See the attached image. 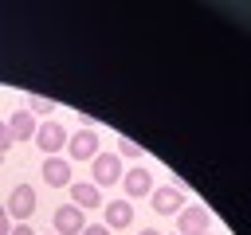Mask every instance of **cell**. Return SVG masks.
I'll return each instance as SVG.
<instances>
[{
  "label": "cell",
  "instance_id": "6da1fadb",
  "mask_svg": "<svg viewBox=\"0 0 251 235\" xmlns=\"http://www.w3.org/2000/svg\"><path fill=\"white\" fill-rule=\"evenodd\" d=\"M90 168H94V188H110V184H118L122 180V157L118 153H98L94 161H90Z\"/></svg>",
  "mask_w": 251,
  "mask_h": 235
},
{
  "label": "cell",
  "instance_id": "7a4b0ae2",
  "mask_svg": "<svg viewBox=\"0 0 251 235\" xmlns=\"http://www.w3.org/2000/svg\"><path fill=\"white\" fill-rule=\"evenodd\" d=\"M8 219H16V223H27L31 215H35V192H31V184H16L12 188V196H8Z\"/></svg>",
  "mask_w": 251,
  "mask_h": 235
},
{
  "label": "cell",
  "instance_id": "3957f363",
  "mask_svg": "<svg viewBox=\"0 0 251 235\" xmlns=\"http://www.w3.org/2000/svg\"><path fill=\"white\" fill-rule=\"evenodd\" d=\"M208 223H212V215H208L204 204H184V208L176 212V231H180V235H204Z\"/></svg>",
  "mask_w": 251,
  "mask_h": 235
},
{
  "label": "cell",
  "instance_id": "277c9868",
  "mask_svg": "<svg viewBox=\"0 0 251 235\" xmlns=\"http://www.w3.org/2000/svg\"><path fill=\"white\" fill-rule=\"evenodd\" d=\"M51 223H55V235H82V227H86V219H82V208H75V204H63V208H55Z\"/></svg>",
  "mask_w": 251,
  "mask_h": 235
},
{
  "label": "cell",
  "instance_id": "5b68a950",
  "mask_svg": "<svg viewBox=\"0 0 251 235\" xmlns=\"http://www.w3.org/2000/svg\"><path fill=\"white\" fill-rule=\"evenodd\" d=\"M67 153H71L75 161H94V157H98V133H94V129L71 133V137H67Z\"/></svg>",
  "mask_w": 251,
  "mask_h": 235
},
{
  "label": "cell",
  "instance_id": "8992f818",
  "mask_svg": "<svg viewBox=\"0 0 251 235\" xmlns=\"http://www.w3.org/2000/svg\"><path fill=\"white\" fill-rule=\"evenodd\" d=\"M35 145H39L43 153L59 157V153H63V145H67V133H63V125H59V121H43V125L35 129Z\"/></svg>",
  "mask_w": 251,
  "mask_h": 235
},
{
  "label": "cell",
  "instance_id": "52a82bcc",
  "mask_svg": "<svg viewBox=\"0 0 251 235\" xmlns=\"http://www.w3.org/2000/svg\"><path fill=\"white\" fill-rule=\"evenodd\" d=\"M149 200H153V212H157V215H176V212L184 208V192H180V188H157Z\"/></svg>",
  "mask_w": 251,
  "mask_h": 235
},
{
  "label": "cell",
  "instance_id": "ba28073f",
  "mask_svg": "<svg viewBox=\"0 0 251 235\" xmlns=\"http://www.w3.org/2000/svg\"><path fill=\"white\" fill-rule=\"evenodd\" d=\"M43 180H47L51 188H71V161L47 157V161H43Z\"/></svg>",
  "mask_w": 251,
  "mask_h": 235
},
{
  "label": "cell",
  "instance_id": "9c48e42d",
  "mask_svg": "<svg viewBox=\"0 0 251 235\" xmlns=\"http://www.w3.org/2000/svg\"><path fill=\"white\" fill-rule=\"evenodd\" d=\"M149 192H153V172L141 168V164L129 168V172H126V196L137 200V196H149Z\"/></svg>",
  "mask_w": 251,
  "mask_h": 235
},
{
  "label": "cell",
  "instance_id": "30bf717a",
  "mask_svg": "<svg viewBox=\"0 0 251 235\" xmlns=\"http://www.w3.org/2000/svg\"><path fill=\"white\" fill-rule=\"evenodd\" d=\"M102 212H106V227H110V231L133 223V208H129V200H110V204H102Z\"/></svg>",
  "mask_w": 251,
  "mask_h": 235
},
{
  "label": "cell",
  "instance_id": "8fae6325",
  "mask_svg": "<svg viewBox=\"0 0 251 235\" xmlns=\"http://www.w3.org/2000/svg\"><path fill=\"white\" fill-rule=\"evenodd\" d=\"M71 200H75V208H102V188H94L90 180H82V184L71 180Z\"/></svg>",
  "mask_w": 251,
  "mask_h": 235
},
{
  "label": "cell",
  "instance_id": "7c38bea8",
  "mask_svg": "<svg viewBox=\"0 0 251 235\" xmlns=\"http://www.w3.org/2000/svg\"><path fill=\"white\" fill-rule=\"evenodd\" d=\"M8 133H12V141H31V137H35L31 114H27V110H16V114L8 118Z\"/></svg>",
  "mask_w": 251,
  "mask_h": 235
},
{
  "label": "cell",
  "instance_id": "4fadbf2b",
  "mask_svg": "<svg viewBox=\"0 0 251 235\" xmlns=\"http://www.w3.org/2000/svg\"><path fill=\"white\" fill-rule=\"evenodd\" d=\"M55 110V102L51 98H43V94H31V102H27V114H51Z\"/></svg>",
  "mask_w": 251,
  "mask_h": 235
},
{
  "label": "cell",
  "instance_id": "5bb4252c",
  "mask_svg": "<svg viewBox=\"0 0 251 235\" xmlns=\"http://www.w3.org/2000/svg\"><path fill=\"white\" fill-rule=\"evenodd\" d=\"M118 157H145V153H141L133 141H126V137H122V141H118Z\"/></svg>",
  "mask_w": 251,
  "mask_h": 235
},
{
  "label": "cell",
  "instance_id": "9a60e30c",
  "mask_svg": "<svg viewBox=\"0 0 251 235\" xmlns=\"http://www.w3.org/2000/svg\"><path fill=\"white\" fill-rule=\"evenodd\" d=\"M12 149V133H8V121H0V157Z\"/></svg>",
  "mask_w": 251,
  "mask_h": 235
},
{
  "label": "cell",
  "instance_id": "2e32d148",
  "mask_svg": "<svg viewBox=\"0 0 251 235\" xmlns=\"http://www.w3.org/2000/svg\"><path fill=\"white\" fill-rule=\"evenodd\" d=\"M82 235H110V227H106V223H86Z\"/></svg>",
  "mask_w": 251,
  "mask_h": 235
},
{
  "label": "cell",
  "instance_id": "e0dca14e",
  "mask_svg": "<svg viewBox=\"0 0 251 235\" xmlns=\"http://www.w3.org/2000/svg\"><path fill=\"white\" fill-rule=\"evenodd\" d=\"M8 235H35V231H31V223H12Z\"/></svg>",
  "mask_w": 251,
  "mask_h": 235
},
{
  "label": "cell",
  "instance_id": "ac0fdd59",
  "mask_svg": "<svg viewBox=\"0 0 251 235\" xmlns=\"http://www.w3.org/2000/svg\"><path fill=\"white\" fill-rule=\"evenodd\" d=\"M8 231H12V219H8V212L0 208V235H8Z\"/></svg>",
  "mask_w": 251,
  "mask_h": 235
},
{
  "label": "cell",
  "instance_id": "d6986e66",
  "mask_svg": "<svg viewBox=\"0 0 251 235\" xmlns=\"http://www.w3.org/2000/svg\"><path fill=\"white\" fill-rule=\"evenodd\" d=\"M137 235H161V231H157V227H145V231H137Z\"/></svg>",
  "mask_w": 251,
  "mask_h": 235
},
{
  "label": "cell",
  "instance_id": "ffe728a7",
  "mask_svg": "<svg viewBox=\"0 0 251 235\" xmlns=\"http://www.w3.org/2000/svg\"><path fill=\"white\" fill-rule=\"evenodd\" d=\"M0 161H4V157H0Z\"/></svg>",
  "mask_w": 251,
  "mask_h": 235
},
{
  "label": "cell",
  "instance_id": "44dd1931",
  "mask_svg": "<svg viewBox=\"0 0 251 235\" xmlns=\"http://www.w3.org/2000/svg\"><path fill=\"white\" fill-rule=\"evenodd\" d=\"M51 235H55V231H51Z\"/></svg>",
  "mask_w": 251,
  "mask_h": 235
},
{
  "label": "cell",
  "instance_id": "7402d4cb",
  "mask_svg": "<svg viewBox=\"0 0 251 235\" xmlns=\"http://www.w3.org/2000/svg\"><path fill=\"white\" fill-rule=\"evenodd\" d=\"M204 235H208V231H204Z\"/></svg>",
  "mask_w": 251,
  "mask_h": 235
}]
</instances>
